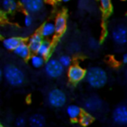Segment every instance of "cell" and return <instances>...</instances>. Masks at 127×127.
Instances as JSON below:
<instances>
[{
    "instance_id": "cell-1",
    "label": "cell",
    "mask_w": 127,
    "mask_h": 127,
    "mask_svg": "<svg viewBox=\"0 0 127 127\" xmlns=\"http://www.w3.org/2000/svg\"><path fill=\"white\" fill-rule=\"evenodd\" d=\"M85 78L90 86L92 88H102L106 85L108 80V76L106 71L98 66L91 67L87 71H85Z\"/></svg>"
},
{
    "instance_id": "cell-2",
    "label": "cell",
    "mask_w": 127,
    "mask_h": 127,
    "mask_svg": "<svg viewBox=\"0 0 127 127\" xmlns=\"http://www.w3.org/2000/svg\"><path fill=\"white\" fill-rule=\"evenodd\" d=\"M4 75L7 83L12 86H21L25 81V75L24 71L14 64L6 65Z\"/></svg>"
},
{
    "instance_id": "cell-3",
    "label": "cell",
    "mask_w": 127,
    "mask_h": 127,
    "mask_svg": "<svg viewBox=\"0 0 127 127\" xmlns=\"http://www.w3.org/2000/svg\"><path fill=\"white\" fill-rule=\"evenodd\" d=\"M48 103L51 106L54 108H61L66 104L67 97L65 93L62 90L54 88L51 90L47 96Z\"/></svg>"
},
{
    "instance_id": "cell-4",
    "label": "cell",
    "mask_w": 127,
    "mask_h": 127,
    "mask_svg": "<svg viewBox=\"0 0 127 127\" xmlns=\"http://www.w3.org/2000/svg\"><path fill=\"white\" fill-rule=\"evenodd\" d=\"M44 71L50 78H58L63 75L64 68L60 64L58 59L50 58L46 63H44Z\"/></svg>"
},
{
    "instance_id": "cell-5",
    "label": "cell",
    "mask_w": 127,
    "mask_h": 127,
    "mask_svg": "<svg viewBox=\"0 0 127 127\" xmlns=\"http://www.w3.org/2000/svg\"><path fill=\"white\" fill-rule=\"evenodd\" d=\"M67 76L71 83H79L85 78V71L80 65L73 64V65L70 66L69 69H68Z\"/></svg>"
},
{
    "instance_id": "cell-6",
    "label": "cell",
    "mask_w": 127,
    "mask_h": 127,
    "mask_svg": "<svg viewBox=\"0 0 127 127\" xmlns=\"http://www.w3.org/2000/svg\"><path fill=\"white\" fill-rule=\"evenodd\" d=\"M111 38L113 42L119 45H124L127 42V29L125 25H118L111 32Z\"/></svg>"
},
{
    "instance_id": "cell-7",
    "label": "cell",
    "mask_w": 127,
    "mask_h": 127,
    "mask_svg": "<svg viewBox=\"0 0 127 127\" xmlns=\"http://www.w3.org/2000/svg\"><path fill=\"white\" fill-rule=\"evenodd\" d=\"M24 10L28 14L37 13L44 7V0H21Z\"/></svg>"
},
{
    "instance_id": "cell-8",
    "label": "cell",
    "mask_w": 127,
    "mask_h": 127,
    "mask_svg": "<svg viewBox=\"0 0 127 127\" xmlns=\"http://www.w3.org/2000/svg\"><path fill=\"white\" fill-rule=\"evenodd\" d=\"M113 121L118 125H126L127 124V108L125 104L117 106L112 112Z\"/></svg>"
},
{
    "instance_id": "cell-9",
    "label": "cell",
    "mask_w": 127,
    "mask_h": 127,
    "mask_svg": "<svg viewBox=\"0 0 127 127\" xmlns=\"http://www.w3.org/2000/svg\"><path fill=\"white\" fill-rule=\"evenodd\" d=\"M85 109L87 111V112H96L101 110L103 106V101L101 98L96 96H92L90 97L85 101Z\"/></svg>"
},
{
    "instance_id": "cell-10",
    "label": "cell",
    "mask_w": 127,
    "mask_h": 127,
    "mask_svg": "<svg viewBox=\"0 0 127 127\" xmlns=\"http://www.w3.org/2000/svg\"><path fill=\"white\" fill-rule=\"evenodd\" d=\"M55 27V32L58 35H61L65 32L67 27V19L64 14H60L57 17L55 23L53 24Z\"/></svg>"
},
{
    "instance_id": "cell-11",
    "label": "cell",
    "mask_w": 127,
    "mask_h": 127,
    "mask_svg": "<svg viewBox=\"0 0 127 127\" xmlns=\"http://www.w3.org/2000/svg\"><path fill=\"white\" fill-rule=\"evenodd\" d=\"M13 51H14L15 55H17V56L19 57V58H23V59L29 58L31 56V53H32L28 44L24 42V41H22V42L15 48V50Z\"/></svg>"
},
{
    "instance_id": "cell-12",
    "label": "cell",
    "mask_w": 127,
    "mask_h": 127,
    "mask_svg": "<svg viewBox=\"0 0 127 127\" xmlns=\"http://www.w3.org/2000/svg\"><path fill=\"white\" fill-rule=\"evenodd\" d=\"M51 51H52V44L50 41L48 40H43L41 44L39 45L38 49L37 50L36 53L42 58H46L51 55Z\"/></svg>"
},
{
    "instance_id": "cell-13",
    "label": "cell",
    "mask_w": 127,
    "mask_h": 127,
    "mask_svg": "<svg viewBox=\"0 0 127 127\" xmlns=\"http://www.w3.org/2000/svg\"><path fill=\"white\" fill-rule=\"evenodd\" d=\"M56 33L55 32V27H54V25L53 23L51 22H46L44 23V25H42L40 29V34L42 36V37H45V38H48V37H51L54 36V34Z\"/></svg>"
},
{
    "instance_id": "cell-14",
    "label": "cell",
    "mask_w": 127,
    "mask_h": 127,
    "mask_svg": "<svg viewBox=\"0 0 127 127\" xmlns=\"http://www.w3.org/2000/svg\"><path fill=\"white\" fill-rule=\"evenodd\" d=\"M43 40H44V38H43L42 36H41L39 33L33 34V35L29 38L28 43H27L31 51L36 52L37 50L38 49L39 45L41 44V43L43 42Z\"/></svg>"
},
{
    "instance_id": "cell-15",
    "label": "cell",
    "mask_w": 127,
    "mask_h": 127,
    "mask_svg": "<svg viewBox=\"0 0 127 127\" xmlns=\"http://www.w3.org/2000/svg\"><path fill=\"white\" fill-rule=\"evenodd\" d=\"M22 42V39L18 37H8L3 40V45L6 50L14 51L15 48Z\"/></svg>"
},
{
    "instance_id": "cell-16",
    "label": "cell",
    "mask_w": 127,
    "mask_h": 127,
    "mask_svg": "<svg viewBox=\"0 0 127 127\" xmlns=\"http://www.w3.org/2000/svg\"><path fill=\"white\" fill-rule=\"evenodd\" d=\"M29 123L31 127H44L45 125V118L42 114L36 113L30 117Z\"/></svg>"
},
{
    "instance_id": "cell-17",
    "label": "cell",
    "mask_w": 127,
    "mask_h": 127,
    "mask_svg": "<svg viewBox=\"0 0 127 127\" xmlns=\"http://www.w3.org/2000/svg\"><path fill=\"white\" fill-rule=\"evenodd\" d=\"M82 112V109L76 104H71L66 108V113L71 120H78Z\"/></svg>"
},
{
    "instance_id": "cell-18",
    "label": "cell",
    "mask_w": 127,
    "mask_h": 127,
    "mask_svg": "<svg viewBox=\"0 0 127 127\" xmlns=\"http://www.w3.org/2000/svg\"><path fill=\"white\" fill-rule=\"evenodd\" d=\"M44 63H45L44 58H42L41 56H39V55L35 54V55H31L30 56V64H32V67L36 68V69L43 67Z\"/></svg>"
},
{
    "instance_id": "cell-19",
    "label": "cell",
    "mask_w": 127,
    "mask_h": 127,
    "mask_svg": "<svg viewBox=\"0 0 127 127\" xmlns=\"http://www.w3.org/2000/svg\"><path fill=\"white\" fill-rule=\"evenodd\" d=\"M78 119H79V123L82 126L86 127L93 122V117L89 112H82Z\"/></svg>"
},
{
    "instance_id": "cell-20",
    "label": "cell",
    "mask_w": 127,
    "mask_h": 127,
    "mask_svg": "<svg viewBox=\"0 0 127 127\" xmlns=\"http://www.w3.org/2000/svg\"><path fill=\"white\" fill-rule=\"evenodd\" d=\"M3 8L7 12H13L18 9V4L15 0H3Z\"/></svg>"
},
{
    "instance_id": "cell-21",
    "label": "cell",
    "mask_w": 127,
    "mask_h": 127,
    "mask_svg": "<svg viewBox=\"0 0 127 127\" xmlns=\"http://www.w3.org/2000/svg\"><path fill=\"white\" fill-rule=\"evenodd\" d=\"M58 60L64 68H69L72 64V59L69 55H62Z\"/></svg>"
},
{
    "instance_id": "cell-22",
    "label": "cell",
    "mask_w": 127,
    "mask_h": 127,
    "mask_svg": "<svg viewBox=\"0 0 127 127\" xmlns=\"http://www.w3.org/2000/svg\"><path fill=\"white\" fill-rule=\"evenodd\" d=\"M100 4L101 10L105 14H108L111 11V0H98Z\"/></svg>"
},
{
    "instance_id": "cell-23",
    "label": "cell",
    "mask_w": 127,
    "mask_h": 127,
    "mask_svg": "<svg viewBox=\"0 0 127 127\" xmlns=\"http://www.w3.org/2000/svg\"><path fill=\"white\" fill-rule=\"evenodd\" d=\"M24 24L26 27L30 28L34 24V18L32 17V15L31 14H27L25 16V18H24Z\"/></svg>"
},
{
    "instance_id": "cell-24",
    "label": "cell",
    "mask_w": 127,
    "mask_h": 127,
    "mask_svg": "<svg viewBox=\"0 0 127 127\" xmlns=\"http://www.w3.org/2000/svg\"><path fill=\"white\" fill-rule=\"evenodd\" d=\"M16 126L17 127H25V124H26V120L24 117H19L16 119Z\"/></svg>"
},
{
    "instance_id": "cell-25",
    "label": "cell",
    "mask_w": 127,
    "mask_h": 127,
    "mask_svg": "<svg viewBox=\"0 0 127 127\" xmlns=\"http://www.w3.org/2000/svg\"><path fill=\"white\" fill-rule=\"evenodd\" d=\"M88 45L91 49H97L98 47V43L96 39L94 38H90V40L88 41Z\"/></svg>"
},
{
    "instance_id": "cell-26",
    "label": "cell",
    "mask_w": 127,
    "mask_h": 127,
    "mask_svg": "<svg viewBox=\"0 0 127 127\" xmlns=\"http://www.w3.org/2000/svg\"><path fill=\"white\" fill-rule=\"evenodd\" d=\"M70 50H71V51H73V52H78L80 50V46L78 45V44H71Z\"/></svg>"
},
{
    "instance_id": "cell-27",
    "label": "cell",
    "mask_w": 127,
    "mask_h": 127,
    "mask_svg": "<svg viewBox=\"0 0 127 127\" xmlns=\"http://www.w3.org/2000/svg\"><path fill=\"white\" fill-rule=\"evenodd\" d=\"M122 62L123 64H127V54H124L123 57H122Z\"/></svg>"
},
{
    "instance_id": "cell-28",
    "label": "cell",
    "mask_w": 127,
    "mask_h": 127,
    "mask_svg": "<svg viewBox=\"0 0 127 127\" xmlns=\"http://www.w3.org/2000/svg\"><path fill=\"white\" fill-rule=\"evenodd\" d=\"M2 75H3V71H2V70L0 69V78H2Z\"/></svg>"
},
{
    "instance_id": "cell-29",
    "label": "cell",
    "mask_w": 127,
    "mask_h": 127,
    "mask_svg": "<svg viewBox=\"0 0 127 127\" xmlns=\"http://www.w3.org/2000/svg\"><path fill=\"white\" fill-rule=\"evenodd\" d=\"M62 1L64 3H68V2H70V1H71V0H62Z\"/></svg>"
},
{
    "instance_id": "cell-30",
    "label": "cell",
    "mask_w": 127,
    "mask_h": 127,
    "mask_svg": "<svg viewBox=\"0 0 127 127\" xmlns=\"http://www.w3.org/2000/svg\"><path fill=\"white\" fill-rule=\"evenodd\" d=\"M0 127H5V126H4V125H2V124L0 123Z\"/></svg>"
}]
</instances>
